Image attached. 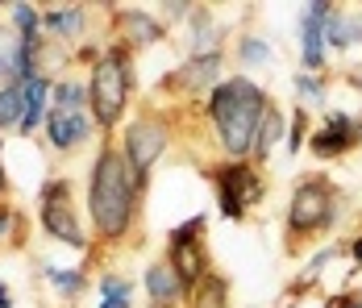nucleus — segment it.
<instances>
[{
  "label": "nucleus",
  "instance_id": "1",
  "mask_svg": "<svg viewBox=\"0 0 362 308\" xmlns=\"http://www.w3.org/2000/svg\"><path fill=\"white\" fill-rule=\"evenodd\" d=\"M146 188L150 179L125 163L117 137H105L88 167V229L96 250H125L142 241Z\"/></svg>",
  "mask_w": 362,
  "mask_h": 308
},
{
  "label": "nucleus",
  "instance_id": "2",
  "mask_svg": "<svg viewBox=\"0 0 362 308\" xmlns=\"http://www.w3.org/2000/svg\"><path fill=\"white\" fill-rule=\"evenodd\" d=\"M271 104L275 101L267 96V88H258L250 75H229L209 92L204 113H209V130H213L221 159H250L254 134Z\"/></svg>",
  "mask_w": 362,
  "mask_h": 308
},
{
  "label": "nucleus",
  "instance_id": "3",
  "mask_svg": "<svg viewBox=\"0 0 362 308\" xmlns=\"http://www.w3.org/2000/svg\"><path fill=\"white\" fill-rule=\"evenodd\" d=\"M341 205H346V196H341V188L329 175L321 171L300 175L291 183L288 217H284V250L296 258L308 241L333 234L337 221H341Z\"/></svg>",
  "mask_w": 362,
  "mask_h": 308
},
{
  "label": "nucleus",
  "instance_id": "4",
  "mask_svg": "<svg viewBox=\"0 0 362 308\" xmlns=\"http://www.w3.org/2000/svg\"><path fill=\"white\" fill-rule=\"evenodd\" d=\"M138 50H129L125 42L112 38V46H105L100 63L88 71V117L105 137L117 134V125L125 121V108L138 92Z\"/></svg>",
  "mask_w": 362,
  "mask_h": 308
},
{
  "label": "nucleus",
  "instance_id": "5",
  "mask_svg": "<svg viewBox=\"0 0 362 308\" xmlns=\"http://www.w3.org/2000/svg\"><path fill=\"white\" fill-rule=\"evenodd\" d=\"M200 175L213 183L217 208L229 221H246L254 205L267 200V175L254 167L250 159H221V163H204Z\"/></svg>",
  "mask_w": 362,
  "mask_h": 308
},
{
  "label": "nucleus",
  "instance_id": "6",
  "mask_svg": "<svg viewBox=\"0 0 362 308\" xmlns=\"http://www.w3.org/2000/svg\"><path fill=\"white\" fill-rule=\"evenodd\" d=\"M37 225L42 234L71 250H92V234H88V221L79 217L75 205V183L67 175H50L42 188H37Z\"/></svg>",
  "mask_w": 362,
  "mask_h": 308
},
{
  "label": "nucleus",
  "instance_id": "7",
  "mask_svg": "<svg viewBox=\"0 0 362 308\" xmlns=\"http://www.w3.org/2000/svg\"><path fill=\"white\" fill-rule=\"evenodd\" d=\"M163 258L171 263V271L180 275L183 287H196L209 271H217L213 267V254H209V217L196 212V217H187L180 225H171L167 229V254Z\"/></svg>",
  "mask_w": 362,
  "mask_h": 308
},
{
  "label": "nucleus",
  "instance_id": "8",
  "mask_svg": "<svg viewBox=\"0 0 362 308\" xmlns=\"http://www.w3.org/2000/svg\"><path fill=\"white\" fill-rule=\"evenodd\" d=\"M117 146H121L125 163L142 175V179H150L154 163L171 150V121H167V113H158V108L146 104L142 113L117 134Z\"/></svg>",
  "mask_w": 362,
  "mask_h": 308
},
{
  "label": "nucleus",
  "instance_id": "9",
  "mask_svg": "<svg viewBox=\"0 0 362 308\" xmlns=\"http://www.w3.org/2000/svg\"><path fill=\"white\" fill-rule=\"evenodd\" d=\"M221 67H225V50L213 55H187L175 71H167L158 79V96L175 104H196L200 96L209 101V92L221 84Z\"/></svg>",
  "mask_w": 362,
  "mask_h": 308
},
{
  "label": "nucleus",
  "instance_id": "10",
  "mask_svg": "<svg viewBox=\"0 0 362 308\" xmlns=\"http://www.w3.org/2000/svg\"><path fill=\"white\" fill-rule=\"evenodd\" d=\"M354 146H362V121L350 117V113H341V108H329L321 130L308 137V150L317 159H346Z\"/></svg>",
  "mask_w": 362,
  "mask_h": 308
},
{
  "label": "nucleus",
  "instance_id": "11",
  "mask_svg": "<svg viewBox=\"0 0 362 308\" xmlns=\"http://www.w3.org/2000/svg\"><path fill=\"white\" fill-rule=\"evenodd\" d=\"M337 4L329 0H313L300 8V63L308 75H321L329 63V46H325V21Z\"/></svg>",
  "mask_w": 362,
  "mask_h": 308
},
{
  "label": "nucleus",
  "instance_id": "12",
  "mask_svg": "<svg viewBox=\"0 0 362 308\" xmlns=\"http://www.w3.org/2000/svg\"><path fill=\"white\" fill-rule=\"evenodd\" d=\"M109 13L117 17L112 21L117 42H125L129 50H150V46H158L167 38V21H158L146 8H117V4H109Z\"/></svg>",
  "mask_w": 362,
  "mask_h": 308
},
{
  "label": "nucleus",
  "instance_id": "13",
  "mask_svg": "<svg viewBox=\"0 0 362 308\" xmlns=\"http://www.w3.org/2000/svg\"><path fill=\"white\" fill-rule=\"evenodd\" d=\"M42 134L50 142V150L54 154H75L79 146H88L92 134H96V125H92V117L88 113H59V108H50L46 113V125H42Z\"/></svg>",
  "mask_w": 362,
  "mask_h": 308
},
{
  "label": "nucleus",
  "instance_id": "14",
  "mask_svg": "<svg viewBox=\"0 0 362 308\" xmlns=\"http://www.w3.org/2000/svg\"><path fill=\"white\" fill-rule=\"evenodd\" d=\"M17 84H21V104H25V117H21V125H17V134L30 137L46 125L54 79H50V75H30V79H17Z\"/></svg>",
  "mask_w": 362,
  "mask_h": 308
},
{
  "label": "nucleus",
  "instance_id": "15",
  "mask_svg": "<svg viewBox=\"0 0 362 308\" xmlns=\"http://www.w3.org/2000/svg\"><path fill=\"white\" fill-rule=\"evenodd\" d=\"M142 287H146V300L154 308H183V296H187V287L180 283V275L171 271L167 258H154V263L146 267Z\"/></svg>",
  "mask_w": 362,
  "mask_h": 308
},
{
  "label": "nucleus",
  "instance_id": "16",
  "mask_svg": "<svg viewBox=\"0 0 362 308\" xmlns=\"http://www.w3.org/2000/svg\"><path fill=\"white\" fill-rule=\"evenodd\" d=\"M88 17L92 13L83 4H46V38L59 46H71L88 34V25H92Z\"/></svg>",
  "mask_w": 362,
  "mask_h": 308
},
{
  "label": "nucleus",
  "instance_id": "17",
  "mask_svg": "<svg viewBox=\"0 0 362 308\" xmlns=\"http://www.w3.org/2000/svg\"><path fill=\"white\" fill-rule=\"evenodd\" d=\"M183 308H233V283H229V275L209 271L196 287H187Z\"/></svg>",
  "mask_w": 362,
  "mask_h": 308
},
{
  "label": "nucleus",
  "instance_id": "18",
  "mask_svg": "<svg viewBox=\"0 0 362 308\" xmlns=\"http://www.w3.org/2000/svg\"><path fill=\"white\" fill-rule=\"evenodd\" d=\"M279 137H288V113H284L279 104H271L267 117H262V125H258V134H254V146H250L254 167H267V159H271V150L279 146Z\"/></svg>",
  "mask_w": 362,
  "mask_h": 308
},
{
  "label": "nucleus",
  "instance_id": "19",
  "mask_svg": "<svg viewBox=\"0 0 362 308\" xmlns=\"http://www.w3.org/2000/svg\"><path fill=\"white\" fill-rule=\"evenodd\" d=\"M42 275L50 279L54 296L67 308L79 304V300L88 296V287H96V283H92V271H83V267H42Z\"/></svg>",
  "mask_w": 362,
  "mask_h": 308
},
{
  "label": "nucleus",
  "instance_id": "20",
  "mask_svg": "<svg viewBox=\"0 0 362 308\" xmlns=\"http://www.w3.org/2000/svg\"><path fill=\"white\" fill-rule=\"evenodd\" d=\"M50 108H59V113H88V79L59 75L54 92H50Z\"/></svg>",
  "mask_w": 362,
  "mask_h": 308
},
{
  "label": "nucleus",
  "instance_id": "21",
  "mask_svg": "<svg viewBox=\"0 0 362 308\" xmlns=\"http://www.w3.org/2000/svg\"><path fill=\"white\" fill-rule=\"evenodd\" d=\"M8 25L21 38H42L46 34V4H25V0L8 4Z\"/></svg>",
  "mask_w": 362,
  "mask_h": 308
},
{
  "label": "nucleus",
  "instance_id": "22",
  "mask_svg": "<svg viewBox=\"0 0 362 308\" xmlns=\"http://www.w3.org/2000/svg\"><path fill=\"white\" fill-rule=\"evenodd\" d=\"M233 55H238V63L242 67H271L275 63V50H271V42L258 34H242L238 38V46H233Z\"/></svg>",
  "mask_w": 362,
  "mask_h": 308
},
{
  "label": "nucleus",
  "instance_id": "23",
  "mask_svg": "<svg viewBox=\"0 0 362 308\" xmlns=\"http://www.w3.org/2000/svg\"><path fill=\"white\" fill-rule=\"evenodd\" d=\"M17 55H21V34L8 21H0V88L17 79Z\"/></svg>",
  "mask_w": 362,
  "mask_h": 308
},
{
  "label": "nucleus",
  "instance_id": "24",
  "mask_svg": "<svg viewBox=\"0 0 362 308\" xmlns=\"http://www.w3.org/2000/svg\"><path fill=\"white\" fill-rule=\"evenodd\" d=\"M21 117H25V104H21V84L13 79V84H4V88H0V134H17Z\"/></svg>",
  "mask_w": 362,
  "mask_h": 308
},
{
  "label": "nucleus",
  "instance_id": "25",
  "mask_svg": "<svg viewBox=\"0 0 362 308\" xmlns=\"http://www.w3.org/2000/svg\"><path fill=\"white\" fill-rule=\"evenodd\" d=\"M96 296L100 300H134V279L125 271H100L96 275Z\"/></svg>",
  "mask_w": 362,
  "mask_h": 308
},
{
  "label": "nucleus",
  "instance_id": "26",
  "mask_svg": "<svg viewBox=\"0 0 362 308\" xmlns=\"http://www.w3.org/2000/svg\"><path fill=\"white\" fill-rule=\"evenodd\" d=\"M325 46L329 50H350V17L341 8H333L325 21Z\"/></svg>",
  "mask_w": 362,
  "mask_h": 308
},
{
  "label": "nucleus",
  "instance_id": "27",
  "mask_svg": "<svg viewBox=\"0 0 362 308\" xmlns=\"http://www.w3.org/2000/svg\"><path fill=\"white\" fill-rule=\"evenodd\" d=\"M325 75H308V71H300L296 75V96L304 104H325Z\"/></svg>",
  "mask_w": 362,
  "mask_h": 308
},
{
  "label": "nucleus",
  "instance_id": "28",
  "mask_svg": "<svg viewBox=\"0 0 362 308\" xmlns=\"http://www.w3.org/2000/svg\"><path fill=\"white\" fill-rule=\"evenodd\" d=\"M304 142H308V108H304V104H296V113L288 117V150H291V154H300V150H304Z\"/></svg>",
  "mask_w": 362,
  "mask_h": 308
},
{
  "label": "nucleus",
  "instance_id": "29",
  "mask_svg": "<svg viewBox=\"0 0 362 308\" xmlns=\"http://www.w3.org/2000/svg\"><path fill=\"white\" fill-rule=\"evenodd\" d=\"M17 217H21V208H17V205H8V200H0V246H4V250H8V241H13Z\"/></svg>",
  "mask_w": 362,
  "mask_h": 308
},
{
  "label": "nucleus",
  "instance_id": "30",
  "mask_svg": "<svg viewBox=\"0 0 362 308\" xmlns=\"http://www.w3.org/2000/svg\"><path fill=\"white\" fill-rule=\"evenodd\" d=\"M325 308H362V292H333Z\"/></svg>",
  "mask_w": 362,
  "mask_h": 308
},
{
  "label": "nucleus",
  "instance_id": "31",
  "mask_svg": "<svg viewBox=\"0 0 362 308\" xmlns=\"http://www.w3.org/2000/svg\"><path fill=\"white\" fill-rule=\"evenodd\" d=\"M196 4H163V17H192Z\"/></svg>",
  "mask_w": 362,
  "mask_h": 308
},
{
  "label": "nucleus",
  "instance_id": "32",
  "mask_svg": "<svg viewBox=\"0 0 362 308\" xmlns=\"http://www.w3.org/2000/svg\"><path fill=\"white\" fill-rule=\"evenodd\" d=\"M350 46H362V13L350 17Z\"/></svg>",
  "mask_w": 362,
  "mask_h": 308
},
{
  "label": "nucleus",
  "instance_id": "33",
  "mask_svg": "<svg viewBox=\"0 0 362 308\" xmlns=\"http://www.w3.org/2000/svg\"><path fill=\"white\" fill-rule=\"evenodd\" d=\"M350 258H354V267H362V234L350 241Z\"/></svg>",
  "mask_w": 362,
  "mask_h": 308
},
{
  "label": "nucleus",
  "instance_id": "34",
  "mask_svg": "<svg viewBox=\"0 0 362 308\" xmlns=\"http://www.w3.org/2000/svg\"><path fill=\"white\" fill-rule=\"evenodd\" d=\"M0 308H13V292H8V283L0 279Z\"/></svg>",
  "mask_w": 362,
  "mask_h": 308
},
{
  "label": "nucleus",
  "instance_id": "35",
  "mask_svg": "<svg viewBox=\"0 0 362 308\" xmlns=\"http://www.w3.org/2000/svg\"><path fill=\"white\" fill-rule=\"evenodd\" d=\"M96 308H138V304L134 300H100Z\"/></svg>",
  "mask_w": 362,
  "mask_h": 308
},
{
  "label": "nucleus",
  "instance_id": "36",
  "mask_svg": "<svg viewBox=\"0 0 362 308\" xmlns=\"http://www.w3.org/2000/svg\"><path fill=\"white\" fill-rule=\"evenodd\" d=\"M0 200H8V171H4V163H0Z\"/></svg>",
  "mask_w": 362,
  "mask_h": 308
},
{
  "label": "nucleus",
  "instance_id": "37",
  "mask_svg": "<svg viewBox=\"0 0 362 308\" xmlns=\"http://www.w3.org/2000/svg\"><path fill=\"white\" fill-rule=\"evenodd\" d=\"M4 13H8V4H4V0H0V17H4Z\"/></svg>",
  "mask_w": 362,
  "mask_h": 308
},
{
  "label": "nucleus",
  "instance_id": "38",
  "mask_svg": "<svg viewBox=\"0 0 362 308\" xmlns=\"http://www.w3.org/2000/svg\"><path fill=\"white\" fill-rule=\"evenodd\" d=\"M0 154H4V134H0Z\"/></svg>",
  "mask_w": 362,
  "mask_h": 308
},
{
  "label": "nucleus",
  "instance_id": "39",
  "mask_svg": "<svg viewBox=\"0 0 362 308\" xmlns=\"http://www.w3.org/2000/svg\"><path fill=\"white\" fill-rule=\"evenodd\" d=\"M146 308H154V304H146Z\"/></svg>",
  "mask_w": 362,
  "mask_h": 308
},
{
  "label": "nucleus",
  "instance_id": "40",
  "mask_svg": "<svg viewBox=\"0 0 362 308\" xmlns=\"http://www.w3.org/2000/svg\"><path fill=\"white\" fill-rule=\"evenodd\" d=\"M0 250H4V246H0Z\"/></svg>",
  "mask_w": 362,
  "mask_h": 308
}]
</instances>
